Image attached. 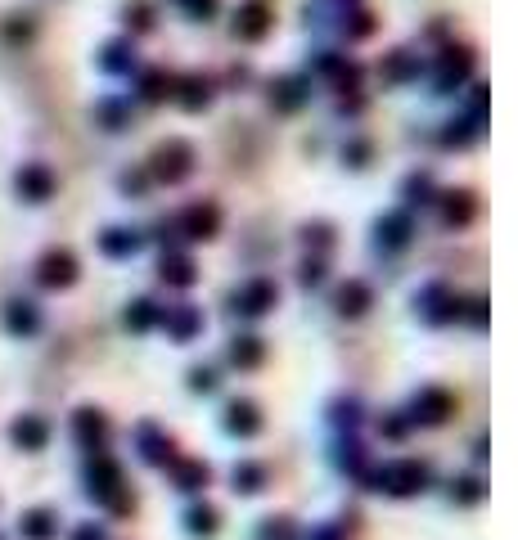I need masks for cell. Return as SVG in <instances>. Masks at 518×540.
Listing matches in <instances>:
<instances>
[{
    "mask_svg": "<svg viewBox=\"0 0 518 540\" xmlns=\"http://www.w3.org/2000/svg\"><path fill=\"white\" fill-rule=\"evenodd\" d=\"M91 495L104 504V509H113V513H127L131 509V491H127V477H122V468L113 464V459H104V455H95V464H91Z\"/></svg>",
    "mask_w": 518,
    "mask_h": 540,
    "instance_id": "obj_1",
    "label": "cell"
},
{
    "mask_svg": "<svg viewBox=\"0 0 518 540\" xmlns=\"http://www.w3.org/2000/svg\"><path fill=\"white\" fill-rule=\"evenodd\" d=\"M424 482H428V473H424V464H415V459L388 464L379 473V486L383 491H392V495H415V491H424Z\"/></svg>",
    "mask_w": 518,
    "mask_h": 540,
    "instance_id": "obj_2",
    "label": "cell"
},
{
    "mask_svg": "<svg viewBox=\"0 0 518 540\" xmlns=\"http://www.w3.org/2000/svg\"><path fill=\"white\" fill-rule=\"evenodd\" d=\"M77 279V261L73 252H50V257H41V284L46 288H64Z\"/></svg>",
    "mask_w": 518,
    "mask_h": 540,
    "instance_id": "obj_3",
    "label": "cell"
},
{
    "mask_svg": "<svg viewBox=\"0 0 518 540\" xmlns=\"http://www.w3.org/2000/svg\"><path fill=\"white\" fill-rule=\"evenodd\" d=\"M46 437H50V423L37 419V414H23V419L14 423V441H19L23 450H41L46 446Z\"/></svg>",
    "mask_w": 518,
    "mask_h": 540,
    "instance_id": "obj_4",
    "label": "cell"
},
{
    "mask_svg": "<svg viewBox=\"0 0 518 540\" xmlns=\"http://www.w3.org/2000/svg\"><path fill=\"white\" fill-rule=\"evenodd\" d=\"M19 189H23V198L41 203V198H50L55 180H50V171H46V167H23V171H19Z\"/></svg>",
    "mask_w": 518,
    "mask_h": 540,
    "instance_id": "obj_5",
    "label": "cell"
},
{
    "mask_svg": "<svg viewBox=\"0 0 518 540\" xmlns=\"http://www.w3.org/2000/svg\"><path fill=\"white\" fill-rule=\"evenodd\" d=\"M55 531H59V518L50 509L23 513V536H28V540H55Z\"/></svg>",
    "mask_w": 518,
    "mask_h": 540,
    "instance_id": "obj_6",
    "label": "cell"
},
{
    "mask_svg": "<svg viewBox=\"0 0 518 540\" xmlns=\"http://www.w3.org/2000/svg\"><path fill=\"white\" fill-rule=\"evenodd\" d=\"M73 428H77V441H82L86 450H100V446H104V432H109V428H104V419H100L95 410H82V414H77Z\"/></svg>",
    "mask_w": 518,
    "mask_h": 540,
    "instance_id": "obj_7",
    "label": "cell"
},
{
    "mask_svg": "<svg viewBox=\"0 0 518 540\" xmlns=\"http://www.w3.org/2000/svg\"><path fill=\"white\" fill-rule=\"evenodd\" d=\"M172 473H176V486H181V491H199V486H208V464H194V459H176Z\"/></svg>",
    "mask_w": 518,
    "mask_h": 540,
    "instance_id": "obj_8",
    "label": "cell"
},
{
    "mask_svg": "<svg viewBox=\"0 0 518 540\" xmlns=\"http://www.w3.org/2000/svg\"><path fill=\"white\" fill-rule=\"evenodd\" d=\"M415 410H419V419H424V423H442V419H446V410H451V401H446L442 392H428L424 401L415 405Z\"/></svg>",
    "mask_w": 518,
    "mask_h": 540,
    "instance_id": "obj_9",
    "label": "cell"
},
{
    "mask_svg": "<svg viewBox=\"0 0 518 540\" xmlns=\"http://www.w3.org/2000/svg\"><path fill=\"white\" fill-rule=\"evenodd\" d=\"M140 446H145V459H154V464H167V459H172V446H167L154 428H140Z\"/></svg>",
    "mask_w": 518,
    "mask_h": 540,
    "instance_id": "obj_10",
    "label": "cell"
},
{
    "mask_svg": "<svg viewBox=\"0 0 518 540\" xmlns=\"http://www.w3.org/2000/svg\"><path fill=\"white\" fill-rule=\"evenodd\" d=\"M190 531L194 536H212V531H217V509H212V504H199V509H190Z\"/></svg>",
    "mask_w": 518,
    "mask_h": 540,
    "instance_id": "obj_11",
    "label": "cell"
},
{
    "mask_svg": "<svg viewBox=\"0 0 518 540\" xmlns=\"http://www.w3.org/2000/svg\"><path fill=\"white\" fill-rule=\"evenodd\" d=\"M257 423H262V419H257V410H253V405H230V428H235V432H257Z\"/></svg>",
    "mask_w": 518,
    "mask_h": 540,
    "instance_id": "obj_12",
    "label": "cell"
},
{
    "mask_svg": "<svg viewBox=\"0 0 518 540\" xmlns=\"http://www.w3.org/2000/svg\"><path fill=\"white\" fill-rule=\"evenodd\" d=\"M5 320H10V329H19V333H28L32 324H37V315H32V306L28 302H14L10 311H5Z\"/></svg>",
    "mask_w": 518,
    "mask_h": 540,
    "instance_id": "obj_13",
    "label": "cell"
},
{
    "mask_svg": "<svg viewBox=\"0 0 518 540\" xmlns=\"http://www.w3.org/2000/svg\"><path fill=\"white\" fill-rule=\"evenodd\" d=\"M262 540H298V531H293L284 518H271V522L262 527Z\"/></svg>",
    "mask_w": 518,
    "mask_h": 540,
    "instance_id": "obj_14",
    "label": "cell"
},
{
    "mask_svg": "<svg viewBox=\"0 0 518 540\" xmlns=\"http://www.w3.org/2000/svg\"><path fill=\"white\" fill-rule=\"evenodd\" d=\"M235 482L244 486V491H262V468H253V464H244L235 473Z\"/></svg>",
    "mask_w": 518,
    "mask_h": 540,
    "instance_id": "obj_15",
    "label": "cell"
},
{
    "mask_svg": "<svg viewBox=\"0 0 518 540\" xmlns=\"http://www.w3.org/2000/svg\"><path fill=\"white\" fill-rule=\"evenodd\" d=\"M455 495H460V500H478V482H473V477H464V482H460V491H455Z\"/></svg>",
    "mask_w": 518,
    "mask_h": 540,
    "instance_id": "obj_16",
    "label": "cell"
},
{
    "mask_svg": "<svg viewBox=\"0 0 518 540\" xmlns=\"http://www.w3.org/2000/svg\"><path fill=\"white\" fill-rule=\"evenodd\" d=\"M154 320V311H149V302H136V311H131V324H149Z\"/></svg>",
    "mask_w": 518,
    "mask_h": 540,
    "instance_id": "obj_17",
    "label": "cell"
},
{
    "mask_svg": "<svg viewBox=\"0 0 518 540\" xmlns=\"http://www.w3.org/2000/svg\"><path fill=\"white\" fill-rule=\"evenodd\" d=\"M73 540H104V531L100 527H91V522H86V527H77V536Z\"/></svg>",
    "mask_w": 518,
    "mask_h": 540,
    "instance_id": "obj_18",
    "label": "cell"
}]
</instances>
